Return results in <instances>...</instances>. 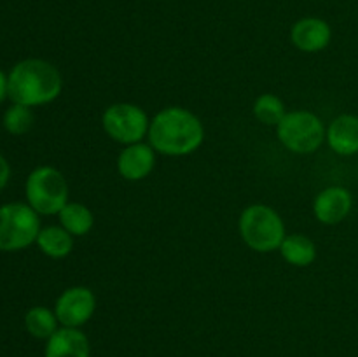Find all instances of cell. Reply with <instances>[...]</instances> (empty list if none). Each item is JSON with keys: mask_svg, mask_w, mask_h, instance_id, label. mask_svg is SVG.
<instances>
[{"mask_svg": "<svg viewBox=\"0 0 358 357\" xmlns=\"http://www.w3.org/2000/svg\"><path fill=\"white\" fill-rule=\"evenodd\" d=\"M35 244L48 258L63 259L72 252L73 237L63 226H45L41 227Z\"/></svg>", "mask_w": 358, "mask_h": 357, "instance_id": "obj_15", "label": "cell"}, {"mask_svg": "<svg viewBox=\"0 0 358 357\" xmlns=\"http://www.w3.org/2000/svg\"><path fill=\"white\" fill-rule=\"evenodd\" d=\"M9 97V77L0 70V104Z\"/></svg>", "mask_w": 358, "mask_h": 357, "instance_id": "obj_21", "label": "cell"}, {"mask_svg": "<svg viewBox=\"0 0 358 357\" xmlns=\"http://www.w3.org/2000/svg\"><path fill=\"white\" fill-rule=\"evenodd\" d=\"M252 111L255 119L266 126H278L287 114L283 100L273 93H264L255 98Z\"/></svg>", "mask_w": 358, "mask_h": 357, "instance_id": "obj_18", "label": "cell"}, {"mask_svg": "<svg viewBox=\"0 0 358 357\" xmlns=\"http://www.w3.org/2000/svg\"><path fill=\"white\" fill-rule=\"evenodd\" d=\"M156 154L152 146L145 142L124 146V149L119 153L117 163H115L119 175L129 182L143 181L152 174L154 164H156Z\"/></svg>", "mask_w": 358, "mask_h": 357, "instance_id": "obj_9", "label": "cell"}, {"mask_svg": "<svg viewBox=\"0 0 358 357\" xmlns=\"http://www.w3.org/2000/svg\"><path fill=\"white\" fill-rule=\"evenodd\" d=\"M10 178V167H9V161L0 154V191L7 186Z\"/></svg>", "mask_w": 358, "mask_h": 357, "instance_id": "obj_20", "label": "cell"}, {"mask_svg": "<svg viewBox=\"0 0 358 357\" xmlns=\"http://www.w3.org/2000/svg\"><path fill=\"white\" fill-rule=\"evenodd\" d=\"M278 251L280 254H282V258L285 259L289 265L296 266V268H306V266H311L318 255L315 241L303 233L287 234V237L283 238Z\"/></svg>", "mask_w": 358, "mask_h": 357, "instance_id": "obj_14", "label": "cell"}, {"mask_svg": "<svg viewBox=\"0 0 358 357\" xmlns=\"http://www.w3.org/2000/svg\"><path fill=\"white\" fill-rule=\"evenodd\" d=\"M45 357H90V342L79 328H62L48 340Z\"/></svg>", "mask_w": 358, "mask_h": 357, "instance_id": "obj_13", "label": "cell"}, {"mask_svg": "<svg viewBox=\"0 0 358 357\" xmlns=\"http://www.w3.org/2000/svg\"><path fill=\"white\" fill-rule=\"evenodd\" d=\"M59 226L65 227L72 237H84L94 226V214L90 206L79 202H69L58 214Z\"/></svg>", "mask_w": 358, "mask_h": 357, "instance_id": "obj_16", "label": "cell"}, {"mask_svg": "<svg viewBox=\"0 0 358 357\" xmlns=\"http://www.w3.org/2000/svg\"><path fill=\"white\" fill-rule=\"evenodd\" d=\"M96 310V294L86 286H73L63 290L55 303V314L63 328L84 326Z\"/></svg>", "mask_w": 358, "mask_h": 357, "instance_id": "obj_8", "label": "cell"}, {"mask_svg": "<svg viewBox=\"0 0 358 357\" xmlns=\"http://www.w3.org/2000/svg\"><path fill=\"white\" fill-rule=\"evenodd\" d=\"M9 98L13 104L38 107L55 102L63 90L59 70L41 58L16 63L9 72Z\"/></svg>", "mask_w": 358, "mask_h": 357, "instance_id": "obj_2", "label": "cell"}, {"mask_svg": "<svg viewBox=\"0 0 358 357\" xmlns=\"http://www.w3.org/2000/svg\"><path fill=\"white\" fill-rule=\"evenodd\" d=\"M325 140L334 153L353 156L358 153V115L341 114L327 126Z\"/></svg>", "mask_w": 358, "mask_h": 357, "instance_id": "obj_12", "label": "cell"}, {"mask_svg": "<svg viewBox=\"0 0 358 357\" xmlns=\"http://www.w3.org/2000/svg\"><path fill=\"white\" fill-rule=\"evenodd\" d=\"M149 144L157 154L180 158L201 147L205 126L201 119L184 107H164L150 119Z\"/></svg>", "mask_w": 358, "mask_h": 357, "instance_id": "obj_1", "label": "cell"}, {"mask_svg": "<svg viewBox=\"0 0 358 357\" xmlns=\"http://www.w3.org/2000/svg\"><path fill=\"white\" fill-rule=\"evenodd\" d=\"M238 230L247 247L261 254L278 251L283 238L287 237L282 216L264 203H255L243 209L238 220Z\"/></svg>", "mask_w": 358, "mask_h": 357, "instance_id": "obj_3", "label": "cell"}, {"mask_svg": "<svg viewBox=\"0 0 358 357\" xmlns=\"http://www.w3.org/2000/svg\"><path fill=\"white\" fill-rule=\"evenodd\" d=\"M58 317L48 307H31L24 315V328L34 338L49 340L58 331Z\"/></svg>", "mask_w": 358, "mask_h": 357, "instance_id": "obj_17", "label": "cell"}, {"mask_svg": "<svg viewBox=\"0 0 358 357\" xmlns=\"http://www.w3.org/2000/svg\"><path fill=\"white\" fill-rule=\"evenodd\" d=\"M352 192L341 186H331L317 195L313 202V214L317 220L327 226L343 223L352 212Z\"/></svg>", "mask_w": 358, "mask_h": 357, "instance_id": "obj_10", "label": "cell"}, {"mask_svg": "<svg viewBox=\"0 0 358 357\" xmlns=\"http://www.w3.org/2000/svg\"><path fill=\"white\" fill-rule=\"evenodd\" d=\"M41 231L38 214L28 203L0 206V252L23 251L37 241Z\"/></svg>", "mask_w": 358, "mask_h": 357, "instance_id": "obj_6", "label": "cell"}, {"mask_svg": "<svg viewBox=\"0 0 358 357\" xmlns=\"http://www.w3.org/2000/svg\"><path fill=\"white\" fill-rule=\"evenodd\" d=\"M27 203L38 216H58L69 203V182L65 175L55 167H37L24 184Z\"/></svg>", "mask_w": 358, "mask_h": 357, "instance_id": "obj_4", "label": "cell"}, {"mask_svg": "<svg viewBox=\"0 0 358 357\" xmlns=\"http://www.w3.org/2000/svg\"><path fill=\"white\" fill-rule=\"evenodd\" d=\"M101 126L105 133L122 146L143 142L149 135L150 119L140 105L119 102L108 105L101 114Z\"/></svg>", "mask_w": 358, "mask_h": 357, "instance_id": "obj_7", "label": "cell"}, {"mask_svg": "<svg viewBox=\"0 0 358 357\" xmlns=\"http://www.w3.org/2000/svg\"><path fill=\"white\" fill-rule=\"evenodd\" d=\"M35 121V115L31 112V107L21 104H13L6 112H3V128L10 135H24L31 130Z\"/></svg>", "mask_w": 358, "mask_h": 357, "instance_id": "obj_19", "label": "cell"}, {"mask_svg": "<svg viewBox=\"0 0 358 357\" xmlns=\"http://www.w3.org/2000/svg\"><path fill=\"white\" fill-rule=\"evenodd\" d=\"M332 30L320 18H303L290 30V41L303 52H320L331 44Z\"/></svg>", "mask_w": 358, "mask_h": 357, "instance_id": "obj_11", "label": "cell"}, {"mask_svg": "<svg viewBox=\"0 0 358 357\" xmlns=\"http://www.w3.org/2000/svg\"><path fill=\"white\" fill-rule=\"evenodd\" d=\"M324 121L315 112L299 111L287 112L285 118L276 126V136L287 150L294 154H313L325 142Z\"/></svg>", "mask_w": 358, "mask_h": 357, "instance_id": "obj_5", "label": "cell"}]
</instances>
